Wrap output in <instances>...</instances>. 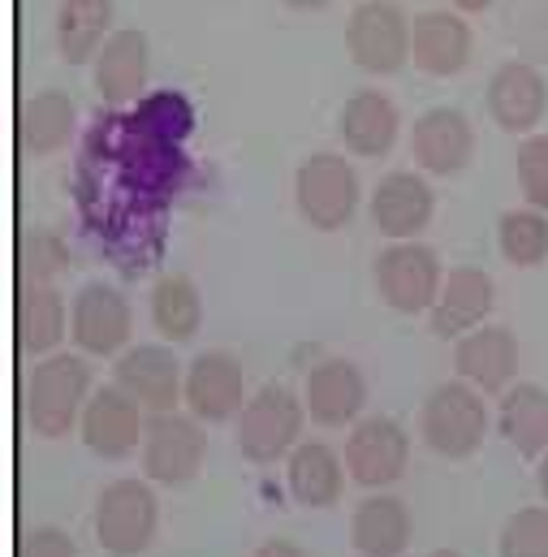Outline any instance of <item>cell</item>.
Masks as SVG:
<instances>
[{
    "label": "cell",
    "instance_id": "cell-25",
    "mask_svg": "<svg viewBox=\"0 0 548 557\" xmlns=\"http://www.w3.org/2000/svg\"><path fill=\"white\" fill-rule=\"evenodd\" d=\"M414 541V519L402 497L376 493L359 502L350 519V545L359 557H402Z\"/></svg>",
    "mask_w": 548,
    "mask_h": 557
},
{
    "label": "cell",
    "instance_id": "cell-34",
    "mask_svg": "<svg viewBox=\"0 0 548 557\" xmlns=\"http://www.w3.org/2000/svg\"><path fill=\"white\" fill-rule=\"evenodd\" d=\"M17 557H78V545L70 532L61 528H35L22 545H17Z\"/></svg>",
    "mask_w": 548,
    "mask_h": 557
},
{
    "label": "cell",
    "instance_id": "cell-24",
    "mask_svg": "<svg viewBox=\"0 0 548 557\" xmlns=\"http://www.w3.org/2000/svg\"><path fill=\"white\" fill-rule=\"evenodd\" d=\"M70 333V307L57 285H17L13 298V337L22 355L48 359Z\"/></svg>",
    "mask_w": 548,
    "mask_h": 557
},
{
    "label": "cell",
    "instance_id": "cell-4",
    "mask_svg": "<svg viewBox=\"0 0 548 557\" xmlns=\"http://www.w3.org/2000/svg\"><path fill=\"white\" fill-rule=\"evenodd\" d=\"M302 398L289 385H264L260 394L247 398L242 416H238V449L247 462L256 467H273L281 458H289L302 441Z\"/></svg>",
    "mask_w": 548,
    "mask_h": 557
},
{
    "label": "cell",
    "instance_id": "cell-38",
    "mask_svg": "<svg viewBox=\"0 0 548 557\" xmlns=\"http://www.w3.org/2000/svg\"><path fill=\"white\" fill-rule=\"evenodd\" d=\"M281 4H289V9H324L328 0H281Z\"/></svg>",
    "mask_w": 548,
    "mask_h": 557
},
{
    "label": "cell",
    "instance_id": "cell-12",
    "mask_svg": "<svg viewBox=\"0 0 548 557\" xmlns=\"http://www.w3.org/2000/svg\"><path fill=\"white\" fill-rule=\"evenodd\" d=\"M142 428H147V411L122 385H96L83 423H78L83 445L104 462H122L135 449H142Z\"/></svg>",
    "mask_w": 548,
    "mask_h": 557
},
{
    "label": "cell",
    "instance_id": "cell-18",
    "mask_svg": "<svg viewBox=\"0 0 548 557\" xmlns=\"http://www.w3.org/2000/svg\"><path fill=\"white\" fill-rule=\"evenodd\" d=\"M411 151L414 164L436 173V177H453L471 164L475 156V126L466 122L462 109L453 104H436L427 113H419L411 126Z\"/></svg>",
    "mask_w": 548,
    "mask_h": 557
},
{
    "label": "cell",
    "instance_id": "cell-1",
    "mask_svg": "<svg viewBox=\"0 0 548 557\" xmlns=\"http://www.w3.org/2000/svg\"><path fill=\"white\" fill-rule=\"evenodd\" d=\"M91 368L83 355H48L30 368L26 381V423L35 436L57 441L83 423L91 403Z\"/></svg>",
    "mask_w": 548,
    "mask_h": 557
},
{
    "label": "cell",
    "instance_id": "cell-20",
    "mask_svg": "<svg viewBox=\"0 0 548 557\" xmlns=\"http://www.w3.org/2000/svg\"><path fill=\"white\" fill-rule=\"evenodd\" d=\"M493 302H497L493 277L484 269H475V264H458V269L445 273L440 298L432 307V333L458 342V337H466V333L488 324Z\"/></svg>",
    "mask_w": 548,
    "mask_h": 557
},
{
    "label": "cell",
    "instance_id": "cell-5",
    "mask_svg": "<svg viewBox=\"0 0 548 557\" xmlns=\"http://www.w3.org/2000/svg\"><path fill=\"white\" fill-rule=\"evenodd\" d=\"M160 532V502L151 480H113L96 502V541L109 557H138Z\"/></svg>",
    "mask_w": 548,
    "mask_h": 557
},
{
    "label": "cell",
    "instance_id": "cell-14",
    "mask_svg": "<svg viewBox=\"0 0 548 557\" xmlns=\"http://www.w3.org/2000/svg\"><path fill=\"white\" fill-rule=\"evenodd\" d=\"M302 403H307L311 423H320V428H354L368 407V376L359 372V363L328 355V359L311 363Z\"/></svg>",
    "mask_w": 548,
    "mask_h": 557
},
{
    "label": "cell",
    "instance_id": "cell-21",
    "mask_svg": "<svg viewBox=\"0 0 548 557\" xmlns=\"http://www.w3.org/2000/svg\"><path fill=\"white\" fill-rule=\"evenodd\" d=\"M147 65H151V48H147V35L138 26H122L109 35V44L100 48L96 57V87H100V100L109 109H126L135 104L147 87Z\"/></svg>",
    "mask_w": 548,
    "mask_h": 557
},
{
    "label": "cell",
    "instance_id": "cell-7",
    "mask_svg": "<svg viewBox=\"0 0 548 557\" xmlns=\"http://www.w3.org/2000/svg\"><path fill=\"white\" fill-rule=\"evenodd\" d=\"M142 475L151 484H164V488H182L190 484L199 471H203V458H208V432L195 416H182V411H164V416H147L142 428Z\"/></svg>",
    "mask_w": 548,
    "mask_h": 557
},
{
    "label": "cell",
    "instance_id": "cell-3",
    "mask_svg": "<svg viewBox=\"0 0 548 557\" xmlns=\"http://www.w3.org/2000/svg\"><path fill=\"white\" fill-rule=\"evenodd\" d=\"M294 199L311 230L337 234L359 212V173L337 151H311L294 173Z\"/></svg>",
    "mask_w": 548,
    "mask_h": 557
},
{
    "label": "cell",
    "instance_id": "cell-23",
    "mask_svg": "<svg viewBox=\"0 0 548 557\" xmlns=\"http://www.w3.org/2000/svg\"><path fill=\"white\" fill-rule=\"evenodd\" d=\"M398 135H402V117L385 91L363 87L341 104V143L350 147V156L381 160L394 151Z\"/></svg>",
    "mask_w": 548,
    "mask_h": 557
},
{
    "label": "cell",
    "instance_id": "cell-17",
    "mask_svg": "<svg viewBox=\"0 0 548 557\" xmlns=\"http://www.w3.org/2000/svg\"><path fill=\"white\" fill-rule=\"evenodd\" d=\"M458 381L475 385L479 394H506L519 376V337L506 324H484L453 342Z\"/></svg>",
    "mask_w": 548,
    "mask_h": 557
},
{
    "label": "cell",
    "instance_id": "cell-10",
    "mask_svg": "<svg viewBox=\"0 0 548 557\" xmlns=\"http://www.w3.org/2000/svg\"><path fill=\"white\" fill-rule=\"evenodd\" d=\"M341 458H346V471H350V480L359 488H368V493L372 488H389L411 467V436H407V428L398 419L368 416L350 428Z\"/></svg>",
    "mask_w": 548,
    "mask_h": 557
},
{
    "label": "cell",
    "instance_id": "cell-11",
    "mask_svg": "<svg viewBox=\"0 0 548 557\" xmlns=\"http://www.w3.org/2000/svg\"><path fill=\"white\" fill-rule=\"evenodd\" d=\"M113 385H122L147 416H164V411H177V403H186L182 359L160 342H142L117 355Z\"/></svg>",
    "mask_w": 548,
    "mask_h": 557
},
{
    "label": "cell",
    "instance_id": "cell-35",
    "mask_svg": "<svg viewBox=\"0 0 548 557\" xmlns=\"http://www.w3.org/2000/svg\"><path fill=\"white\" fill-rule=\"evenodd\" d=\"M256 557H307V549H298L294 541H264Z\"/></svg>",
    "mask_w": 548,
    "mask_h": 557
},
{
    "label": "cell",
    "instance_id": "cell-6",
    "mask_svg": "<svg viewBox=\"0 0 548 557\" xmlns=\"http://www.w3.org/2000/svg\"><path fill=\"white\" fill-rule=\"evenodd\" d=\"M411 22L398 0H359L346 17V52L368 74H398L411 61Z\"/></svg>",
    "mask_w": 548,
    "mask_h": 557
},
{
    "label": "cell",
    "instance_id": "cell-9",
    "mask_svg": "<svg viewBox=\"0 0 548 557\" xmlns=\"http://www.w3.org/2000/svg\"><path fill=\"white\" fill-rule=\"evenodd\" d=\"M372 277L381 298L402 311V315H419V311H432L436 298H440V256L427 247V243H389L376 264H372Z\"/></svg>",
    "mask_w": 548,
    "mask_h": 557
},
{
    "label": "cell",
    "instance_id": "cell-31",
    "mask_svg": "<svg viewBox=\"0 0 548 557\" xmlns=\"http://www.w3.org/2000/svg\"><path fill=\"white\" fill-rule=\"evenodd\" d=\"M497 247L514 269H536L548 260V216L536 208L501 212L497 221Z\"/></svg>",
    "mask_w": 548,
    "mask_h": 557
},
{
    "label": "cell",
    "instance_id": "cell-19",
    "mask_svg": "<svg viewBox=\"0 0 548 557\" xmlns=\"http://www.w3.org/2000/svg\"><path fill=\"white\" fill-rule=\"evenodd\" d=\"M488 113L506 135H532L548 113V83L532 61H501L488 78Z\"/></svg>",
    "mask_w": 548,
    "mask_h": 557
},
{
    "label": "cell",
    "instance_id": "cell-13",
    "mask_svg": "<svg viewBox=\"0 0 548 557\" xmlns=\"http://www.w3.org/2000/svg\"><path fill=\"white\" fill-rule=\"evenodd\" d=\"M247 407V372L229 350H203L186 368V411L199 423H229Z\"/></svg>",
    "mask_w": 548,
    "mask_h": 557
},
{
    "label": "cell",
    "instance_id": "cell-33",
    "mask_svg": "<svg viewBox=\"0 0 548 557\" xmlns=\"http://www.w3.org/2000/svg\"><path fill=\"white\" fill-rule=\"evenodd\" d=\"M514 173H519L523 199L548 216V135H527V139L519 143Z\"/></svg>",
    "mask_w": 548,
    "mask_h": 557
},
{
    "label": "cell",
    "instance_id": "cell-36",
    "mask_svg": "<svg viewBox=\"0 0 548 557\" xmlns=\"http://www.w3.org/2000/svg\"><path fill=\"white\" fill-rule=\"evenodd\" d=\"M453 4H458L462 13H484V9L493 4V0H453Z\"/></svg>",
    "mask_w": 548,
    "mask_h": 557
},
{
    "label": "cell",
    "instance_id": "cell-32",
    "mask_svg": "<svg viewBox=\"0 0 548 557\" xmlns=\"http://www.w3.org/2000/svg\"><path fill=\"white\" fill-rule=\"evenodd\" d=\"M497 557H548V506H523L506 519Z\"/></svg>",
    "mask_w": 548,
    "mask_h": 557
},
{
    "label": "cell",
    "instance_id": "cell-2",
    "mask_svg": "<svg viewBox=\"0 0 548 557\" xmlns=\"http://www.w3.org/2000/svg\"><path fill=\"white\" fill-rule=\"evenodd\" d=\"M419 432L427 441L432 454L449 458V462H462V458H475L484 436H488V407H484V394L466 381H445L427 394L423 411H419Z\"/></svg>",
    "mask_w": 548,
    "mask_h": 557
},
{
    "label": "cell",
    "instance_id": "cell-15",
    "mask_svg": "<svg viewBox=\"0 0 548 557\" xmlns=\"http://www.w3.org/2000/svg\"><path fill=\"white\" fill-rule=\"evenodd\" d=\"M475 30L458 9H423L411 22V61L432 78H453L471 65Z\"/></svg>",
    "mask_w": 548,
    "mask_h": 557
},
{
    "label": "cell",
    "instance_id": "cell-27",
    "mask_svg": "<svg viewBox=\"0 0 548 557\" xmlns=\"http://www.w3.org/2000/svg\"><path fill=\"white\" fill-rule=\"evenodd\" d=\"M74 100L65 91H35L17 113V147L26 156H52L74 135Z\"/></svg>",
    "mask_w": 548,
    "mask_h": 557
},
{
    "label": "cell",
    "instance_id": "cell-16",
    "mask_svg": "<svg viewBox=\"0 0 548 557\" xmlns=\"http://www.w3.org/2000/svg\"><path fill=\"white\" fill-rule=\"evenodd\" d=\"M436 216V190L423 173L394 169L372 190V221L389 243H414Z\"/></svg>",
    "mask_w": 548,
    "mask_h": 557
},
{
    "label": "cell",
    "instance_id": "cell-39",
    "mask_svg": "<svg viewBox=\"0 0 548 557\" xmlns=\"http://www.w3.org/2000/svg\"><path fill=\"white\" fill-rule=\"evenodd\" d=\"M427 557H462V554H453V549H436V554H427Z\"/></svg>",
    "mask_w": 548,
    "mask_h": 557
},
{
    "label": "cell",
    "instance_id": "cell-37",
    "mask_svg": "<svg viewBox=\"0 0 548 557\" xmlns=\"http://www.w3.org/2000/svg\"><path fill=\"white\" fill-rule=\"evenodd\" d=\"M536 480H540V497H545V506H548V454L540 458V475H536Z\"/></svg>",
    "mask_w": 548,
    "mask_h": 557
},
{
    "label": "cell",
    "instance_id": "cell-28",
    "mask_svg": "<svg viewBox=\"0 0 548 557\" xmlns=\"http://www.w3.org/2000/svg\"><path fill=\"white\" fill-rule=\"evenodd\" d=\"M501 436L523 454V458H545L548 454V389L545 385H514L501 398Z\"/></svg>",
    "mask_w": 548,
    "mask_h": 557
},
{
    "label": "cell",
    "instance_id": "cell-29",
    "mask_svg": "<svg viewBox=\"0 0 548 557\" xmlns=\"http://www.w3.org/2000/svg\"><path fill=\"white\" fill-rule=\"evenodd\" d=\"M151 324L164 342H190L203 324V298L199 285L186 273H169L151 285Z\"/></svg>",
    "mask_w": 548,
    "mask_h": 557
},
{
    "label": "cell",
    "instance_id": "cell-30",
    "mask_svg": "<svg viewBox=\"0 0 548 557\" xmlns=\"http://www.w3.org/2000/svg\"><path fill=\"white\" fill-rule=\"evenodd\" d=\"M13 269H17V285H52V281L70 269V247H65V238L57 230L30 225L17 238Z\"/></svg>",
    "mask_w": 548,
    "mask_h": 557
},
{
    "label": "cell",
    "instance_id": "cell-8",
    "mask_svg": "<svg viewBox=\"0 0 548 557\" xmlns=\"http://www.w3.org/2000/svg\"><path fill=\"white\" fill-rule=\"evenodd\" d=\"M130 329H135V311H130V298L109 285V281H87L78 294H74V307H70V337L83 355H96V359H117L126 355L130 346Z\"/></svg>",
    "mask_w": 548,
    "mask_h": 557
},
{
    "label": "cell",
    "instance_id": "cell-26",
    "mask_svg": "<svg viewBox=\"0 0 548 557\" xmlns=\"http://www.w3.org/2000/svg\"><path fill=\"white\" fill-rule=\"evenodd\" d=\"M113 35V0H61L57 13V52L70 65H87Z\"/></svg>",
    "mask_w": 548,
    "mask_h": 557
},
{
    "label": "cell",
    "instance_id": "cell-22",
    "mask_svg": "<svg viewBox=\"0 0 548 557\" xmlns=\"http://www.w3.org/2000/svg\"><path fill=\"white\" fill-rule=\"evenodd\" d=\"M346 480H350L346 458H337V449L328 441H302L285 458V484H289V497L302 510H328V506H337Z\"/></svg>",
    "mask_w": 548,
    "mask_h": 557
}]
</instances>
